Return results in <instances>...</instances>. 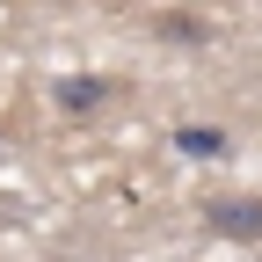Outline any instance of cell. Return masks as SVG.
<instances>
[{"label":"cell","mask_w":262,"mask_h":262,"mask_svg":"<svg viewBox=\"0 0 262 262\" xmlns=\"http://www.w3.org/2000/svg\"><path fill=\"white\" fill-rule=\"evenodd\" d=\"M204 226L219 241H262V196H211Z\"/></svg>","instance_id":"6da1fadb"},{"label":"cell","mask_w":262,"mask_h":262,"mask_svg":"<svg viewBox=\"0 0 262 262\" xmlns=\"http://www.w3.org/2000/svg\"><path fill=\"white\" fill-rule=\"evenodd\" d=\"M110 80H58V110H73V117H88L95 102H110Z\"/></svg>","instance_id":"7a4b0ae2"},{"label":"cell","mask_w":262,"mask_h":262,"mask_svg":"<svg viewBox=\"0 0 262 262\" xmlns=\"http://www.w3.org/2000/svg\"><path fill=\"white\" fill-rule=\"evenodd\" d=\"M153 29H160V37H175V44H204V37H211V22H196V15H160Z\"/></svg>","instance_id":"3957f363"},{"label":"cell","mask_w":262,"mask_h":262,"mask_svg":"<svg viewBox=\"0 0 262 262\" xmlns=\"http://www.w3.org/2000/svg\"><path fill=\"white\" fill-rule=\"evenodd\" d=\"M175 146H182V153H196V160H219V153H226V139H219V131H189V124L175 131Z\"/></svg>","instance_id":"277c9868"}]
</instances>
